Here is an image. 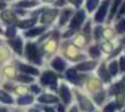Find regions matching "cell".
Instances as JSON below:
<instances>
[{
	"label": "cell",
	"instance_id": "7c38bea8",
	"mask_svg": "<svg viewBox=\"0 0 125 112\" xmlns=\"http://www.w3.org/2000/svg\"><path fill=\"white\" fill-rule=\"evenodd\" d=\"M39 101L41 103H57V97H54V96L51 95H43L39 97Z\"/></svg>",
	"mask_w": 125,
	"mask_h": 112
},
{
	"label": "cell",
	"instance_id": "d4e9b609",
	"mask_svg": "<svg viewBox=\"0 0 125 112\" xmlns=\"http://www.w3.org/2000/svg\"><path fill=\"white\" fill-rule=\"evenodd\" d=\"M117 107H118V104H117V103H110V104H109V105L105 108V112H114Z\"/></svg>",
	"mask_w": 125,
	"mask_h": 112
},
{
	"label": "cell",
	"instance_id": "5b68a950",
	"mask_svg": "<svg viewBox=\"0 0 125 112\" xmlns=\"http://www.w3.org/2000/svg\"><path fill=\"white\" fill-rule=\"evenodd\" d=\"M77 99H78V101H79V105L82 107V108L85 109V111H87V112H92L93 111V105L90 104V101L87 100L86 97H83L82 95H77Z\"/></svg>",
	"mask_w": 125,
	"mask_h": 112
},
{
	"label": "cell",
	"instance_id": "ba28073f",
	"mask_svg": "<svg viewBox=\"0 0 125 112\" xmlns=\"http://www.w3.org/2000/svg\"><path fill=\"white\" fill-rule=\"evenodd\" d=\"M61 97H62V100H63V103H65V104L70 103L71 93H70V90L67 89V87H66V85H62V87H61Z\"/></svg>",
	"mask_w": 125,
	"mask_h": 112
},
{
	"label": "cell",
	"instance_id": "ab89813d",
	"mask_svg": "<svg viewBox=\"0 0 125 112\" xmlns=\"http://www.w3.org/2000/svg\"><path fill=\"white\" fill-rule=\"evenodd\" d=\"M30 112H39V111H38V109H31Z\"/></svg>",
	"mask_w": 125,
	"mask_h": 112
},
{
	"label": "cell",
	"instance_id": "ee69618b",
	"mask_svg": "<svg viewBox=\"0 0 125 112\" xmlns=\"http://www.w3.org/2000/svg\"><path fill=\"white\" fill-rule=\"evenodd\" d=\"M124 42H125V39H124Z\"/></svg>",
	"mask_w": 125,
	"mask_h": 112
},
{
	"label": "cell",
	"instance_id": "3957f363",
	"mask_svg": "<svg viewBox=\"0 0 125 112\" xmlns=\"http://www.w3.org/2000/svg\"><path fill=\"white\" fill-rule=\"evenodd\" d=\"M85 20V12L83 11H78L75 15H74L73 20H71L70 23V28L71 30H75V28H78L79 26L82 25V22Z\"/></svg>",
	"mask_w": 125,
	"mask_h": 112
},
{
	"label": "cell",
	"instance_id": "7a4b0ae2",
	"mask_svg": "<svg viewBox=\"0 0 125 112\" xmlns=\"http://www.w3.org/2000/svg\"><path fill=\"white\" fill-rule=\"evenodd\" d=\"M109 3H110V0H105L102 4H101L100 10H98V12L95 14V22H102L104 19H105L106 16V11H108V7H109Z\"/></svg>",
	"mask_w": 125,
	"mask_h": 112
},
{
	"label": "cell",
	"instance_id": "5bb4252c",
	"mask_svg": "<svg viewBox=\"0 0 125 112\" xmlns=\"http://www.w3.org/2000/svg\"><path fill=\"white\" fill-rule=\"evenodd\" d=\"M71 15V10H65V11L62 12V16H61V20H59V25L63 26L66 22L69 20V18H70Z\"/></svg>",
	"mask_w": 125,
	"mask_h": 112
},
{
	"label": "cell",
	"instance_id": "6da1fadb",
	"mask_svg": "<svg viewBox=\"0 0 125 112\" xmlns=\"http://www.w3.org/2000/svg\"><path fill=\"white\" fill-rule=\"evenodd\" d=\"M26 55H27V58L30 61H32L34 63H41V55H39V51H38V47H36V45L34 43H28L27 46H26Z\"/></svg>",
	"mask_w": 125,
	"mask_h": 112
},
{
	"label": "cell",
	"instance_id": "d590c367",
	"mask_svg": "<svg viewBox=\"0 0 125 112\" xmlns=\"http://www.w3.org/2000/svg\"><path fill=\"white\" fill-rule=\"evenodd\" d=\"M100 33H101V28L97 27V30H95V39H100Z\"/></svg>",
	"mask_w": 125,
	"mask_h": 112
},
{
	"label": "cell",
	"instance_id": "b9f144b4",
	"mask_svg": "<svg viewBox=\"0 0 125 112\" xmlns=\"http://www.w3.org/2000/svg\"><path fill=\"white\" fill-rule=\"evenodd\" d=\"M71 112H77V108H73V109H71Z\"/></svg>",
	"mask_w": 125,
	"mask_h": 112
},
{
	"label": "cell",
	"instance_id": "7bdbcfd3",
	"mask_svg": "<svg viewBox=\"0 0 125 112\" xmlns=\"http://www.w3.org/2000/svg\"><path fill=\"white\" fill-rule=\"evenodd\" d=\"M44 1H52V0H44Z\"/></svg>",
	"mask_w": 125,
	"mask_h": 112
},
{
	"label": "cell",
	"instance_id": "ac0fdd59",
	"mask_svg": "<svg viewBox=\"0 0 125 112\" xmlns=\"http://www.w3.org/2000/svg\"><path fill=\"white\" fill-rule=\"evenodd\" d=\"M0 101H3V103H7V104H12V99L10 95H7L6 92L3 90H0Z\"/></svg>",
	"mask_w": 125,
	"mask_h": 112
},
{
	"label": "cell",
	"instance_id": "f1b7e54d",
	"mask_svg": "<svg viewBox=\"0 0 125 112\" xmlns=\"http://www.w3.org/2000/svg\"><path fill=\"white\" fill-rule=\"evenodd\" d=\"M18 80H20L22 82H31V81H32V78L28 77V76H19V77H18Z\"/></svg>",
	"mask_w": 125,
	"mask_h": 112
},
{
	"label": "cell",
	"instance_id": "836d02e7",
	"mask_svg": "<svg viewBox=\"0 0 125 112\" xmlns=\"http://www.w3.org/2000/svg\"><path fill=\"white\" fill-rule=\"evenodd\" d=\"M82 1H83V0H70V3H73L75 7H79V6H81Z\"/></svg>",
	"mask_w": 125,
	"mask_h": 112
},
{
	"label": "cell",
	"instance_id": "9a60e30c",
	"mask_svg": "<svg viewBox=\"0 0 125 112\" xmlns=\"http://www.w3.org/2000/svg\"><path fill=\"white\" fill-rule=\"evenodd\" d=\"M66 77H67L70 81L75 82V84L78 82V81H77V70H75V69H69L67 73H66Z\"/></svg>",
	"mask_w": 125,
	"mask_h": 112
},
{
	"label": "cell",
	"instance_id": "7402d4cb",
	"mask_svg": "<svg viewBox=\"0 0 125 112\" xmlns=\"http://www.w3.org/2000/svg\"><path fill=\"white\" fill-rule=\"evenodd\" d=\"M18 103H19L20 105H27V104L32 103V96H24V97H20L19 100H18Z\"/></svg>",
	"mask_w": 125,
	"mask_h": 112
},
{
	"label": "cell",
	"instance_id": "f546056e",
	"mask_svg": "<svg viewBox=\"0 0 125 112\" xmlns=\"http://www.w3.org/2000/svg\"><path fill=\"white\" fill-rule=\"evenodd\" d=\"M104 99H105V93L104 92H101V93H98L97 96H95V101H97L98 104H101V101L104 100Z\"/></svg>",
	"mask_w": 125,
	"mask_h": 112
},
{
	"label": "cell",
	"instance_id": "d6986e66",
	"mask_svg": "<svg viewBox=\"0 0 125 112\" xmlns=\"http://www.w3.org/2000/svg\"><path fill=\"white\" fill-rule=\"evenodd\" d=\"M121 1L122 0H114V3H113V6H112V8H110V16H109V19H112V18L114 16V14H116V11H117V8L120 7V4H121Z\"/></svg>",
	"mask_w": 125,
	"mask_h": 112
},
{
	"label": "cell",
	"instance_id": "f35d334b",
	"mask_svg": "<svg viewBox=\"0 0 125 112\" xmlns=\"http://www.w3.org/2000/svg\"><path fill=\"white\" fill-rule=\"evenodd\" d=\"M46 112H55V111H54V109H51V108H47V107H46Z\"/></svg>",
	"mask_w": 125,
	"mask_h": 112
},
{
	"label": "cell",
	"instance_id": "d6a6232c",
	"mask_svg": "<svg viewBox=\"0 0 125 112\" xmlns=\"http://www.w3.org/2000/svg\"><path fill=\"white\" fill-rule=\"evenodd\" d=\"M122 15H125V1L122 3L121 8H120V12H118V16H122Z\"/></svg>",
	"mask_w": 125,
	"mask_h": 112
},
{
	"label": "cell",
	"instance_id": "4dcf8cb0",
	"mask_svg": "<svg viewBox=\"0 0 125 112\" xmlns=\"http://www.w3.org/2000/svg\"><path fill=\"white\" fill-rule=\"evenodd\" d=\"M15 34H16V28H15V27H10L8 31H7V35H8L10 38H12V37H15Z\"/></svg>",
	"mask_w": 125,
	"mask_h": 112
},
{
	"label": "cell",
	"instance_id": "1f68e13d",
	"mask_svg": "<svg viewBox=\"0 0 125 112\" xmlns=\"http://www.w3.org/2000/svg\"><path fill=\"white\" fill-rule=\"evenodd\" d=\"M120 68H121L122 72L125 70V57H122L121 60H120Z\"/></svg>",
	"mask_w": 125,
	"mask_h": 112
},
{
	"label": "cell",
	"instance_id": "ffe728a7",
	"mask_svg": "<svg viewBox=\"0 0 125 112\" xmlns=\"http://www.w3.org/2000/svg\"><path fill=\"white\" fill-rule=\"evenodd\" d=\"M98 74H100V77H101V78H102L105 82L109 81V74L106 73V69H105V66H104V65L100 68V70H98Z\"/></svg>",
	"mask_w": 125,
	"mask_h": 112
},
{
	"label": "cell",
	"instance_id": "44dd1931",
	"mask_svg": "<svg viewBox=\"0 0 125 112\" xmlns=\"http://www.w3.org/2000/svg\"><path fill=\"white\" fill-rule=\"evenodd\" d=\"M117 72H118V65H117L116 61H113V62L109 65V74H112V76H116Z\"/></svg>",
	"mask_w": 125,
	"mask_h": 112
},
{
	"label": "cell",
	"instance_id": "9c48e42d",
	"mask_svg": "<svg viewBox=\"0 0 125 112\" xmlns=\"http://www.w3.org/2000/svg\"><path fill=\"white\" fill-rule=\"evenodd\" d=\"M57 16V10H49L47 12L43 14V18H42V22L43 23H50L54 20V18Z\"/></svg>",
	"mask_w": 125,
	"mask_h": 112
},
{
	"label": "cell",
	"instance_id": "30bf717a",
	"mask_svg": "<svg viewBox=\"0 0 125 112\" xmlns=\"http://www.w3.org/2000/svg\"><path fill=\"white\" fill-rule=\"evenodd\" d=\"M94 66H95V62H83V63H79V65L77 66V70L87 72V70H92Z\"/></svg>",
	"mask_w": 125,
	"mask_h": 112
},
{
	"label": "cell",
	"instance_id": "8992f818",
	"mask_svg": "<svg viewBox=\"0 0 125 112\" xmlns=\"http://www.w3.org/2000/svg\"><path fill=\"white\" fill-rule=\"evenodd\" d=\"M10 45H11V47L15 50V51L18 53V54H22L23 53V42H22V38H15V39H11L10 41Z\"/></svg>",
	"mask_w": 125,
	"mask_h": 112
},
{
	"label": "cell",
	"instance_id": "60d3db41",
	"mask_svg": "<svg viewBox=\"0 0 125 112\" xmlns=\"http://www.w3.org/2000/svg\"><path fill=\"white\" fill-rule=\"evenodd\" d=\"M59 112H63V108H62V107H59Z\"/></svg>",
	"mask_w": 125,
	"mask_h": 112
},
{
	"label": "cell",
	"instance_id": "8fae6325",
	"mask_svg": "<svg viewBox=\"0 0 125 112\" xmlns=\"http://www.w3.org/2000/svg\"><path fill=\"white\" fill-rule=\"evenodd\" d=\"M1 18H3V20H6L8 23H12L15 20V16L11 11H3L1 12Z\"/></svg>",
	"mask_w": 125,
	"mask_h": 112
},
{
	"label": "cell",
	"instance_id": "e575fe53",
	"mask_svg": "<svg viewBox=\"0 0 125 112\" xmlns=\"http://www.w3.org/2000/svg\"><path fill=\"white\" fill-rule=\"evenodd\" d=\"M102 47H104V50H105V51H110V50H112V46L109 43H104Z\"/></svg>",
	"mask_w": 125,
	"mask_h": 112
},
{
	"label": "cell",
	"instance_id": "cb8c5ba5",
	"mask_svg": "<svg viewBox=\"0 0 125 112\" xmlns=\"http://www.w3.org/2000/svg\"><path fill=\"white\" fill-rule=\"evenodd\" d=\"M35 23V18L34 19H31V20H26V22H20L19 23V27H23V28H26V27H31V26Z\"/></svg>",
	"mask_w": 125,
	"mask_h": 112
},
{
	"label": "cell",
	"instance_id": "52a82bcc",
	"mask_svg": "<svg viewBox=\"0 0 125 112\" xmlns=\"http://www.w3.org/2000/svg\"><path fill=\"white\" fill-rule=\"evenodd\" d=\"M51 65H52V68H54L55 70H58V72H63L65 68H66V62L62 60V58H59V57L54 58V61L51 62Z\"/></svg>",
	"mask_w": 125,
	"mask_h": 112
},
{
	"label": "cell",
	"instance_id": "e0dca14e",
	"mask_svg": "<svg viewBox=\"0 0 125 112\" xmlns=\"http://www.w3.org/2000/svg\"><path fill=\"white\" fill-rule=\"evenodd\" d=\"M98 6V0H86V10L87 11H94L95 7Z\"/></svg>",
	"mask_w": 125,
	"mask_h": 112
},
{
	"label": "cell",
	"instance_id": "4316f807",
	"mask_svg": "<svg viewBox=\"0 0 125 112\" xmlns=\"http://www.w3.org/2000/svg\"><path fill=\"white\" fill-rule=\"evenodd\" d=\"M117 31H118V33H125V19L121 20V22L117 25Z\"/></svg>",
	"mask_w": 125,
	"mask_h": 112
},
{
	"label": "cell",
	"instance_id": "277c9868",
	"mask_svg": "<svg viewBox=\"0 0 125 112\" xmlns=\"http://www.w3.org/2000/svg\"><path fill=\"white\" fill-rule=\"evenodd\" d=\"M42 84L51 85L52 88H55V84H57V76H55L52 72H46V73L42 76Z\"/></svg>",
	"mask_w": 125,
	"mask_h": 112
},
{
	"label": "cell",
	"instance_id": "74e56055",
	"mask_svg": "<svg viewBox=\"0 0 125 112\" xmlns=\"http://www.w3.org/2000/svg\"><path fill=\"white\" fill-rule=\"evenodd\" d=\"M63 3H65V0H58V1H57V6H62Z\"/></svg>",
	"mask_w": 125,
	"mask_h": 112
},
{
	"label": "cell",
	"instance_id": "8d00e7d4",
	"mask_svg": "<svg viewBox=\"0 0 125 112\" xmlns=\"http://www.w3.org/2000/svg\"><path fill=\"white\" fill-rule=\"evenodd\" d=\"M32 90H34L35 93H38V92H39V87H36V85H34V87H32Z\"/></svg>",
	"mask_w": 125,
	"mask_h": 112
},
{
	"label": "cell",
	"instance_id": "2e32d148",
	"mask_svg": "<svg viewBox=\"0 0 125 112\" xmlns=\"http://www.w3.org/2000/svg\"><path fill=\"white\" fill-rule=\"evenodd\" d=\"M44 31V27H36V28H32V30L27 31L26 33V37H34V35H39Z\"/></svg>",
	"mask_w": 125,
	"mask_h": 112
},
{
	"label": "cell",
	"instance_id": "603a6c76",
	"mask_svg": "<svg viewBox=\"0 0 125 112\" xmlns=\"http://www.w3.org/2000/svg\"><path fill=\"white\" fill-rule=\"evenodd\" d=\"M89 54L92 55V57L97 58L98 55H100V49H98L97 46H93V47H90V49H89Z\"/></svg>",
	"mask_w": 125,
	"mask_h": 112
},
{
	"label": "cell",
	"instance_id": "4fadbf2b",
	"mask_svg": "<svg viewBox=\"0 0 125 112\" xmlns=\"http://www.w3.org/2000/svg\"><path fill=\"white\" fill-rule=\"evenodd\" d=\"M20 70H22L23 73H30V74H38L39 73L35 68L28 66V65H20Z\"/></svg>",
	"mask_w": 125,
	"mask_h": 112
},
{
	"label": "cell",
	"instance_id": "484cf974",
	"mask_svg": "<svg viewBox=\"0 0 125 112\" xmlns=\"http://www.w3.org/2000/svg\"><path fill=\"white\" fill-rule=\"evenodd\" d=\"M124 99H125L124 90H120V92H118V97H117V104H118V105H122V103H124Z\"/></svg>",
	"mask_w": 125,
	"mask_h": 112
},
{
	"label": "cell",
	"instance_id": "83f0119b",
	"mask_svg": "<svg viewBox=\"0 0 125 112\" xmlns=\"http://www.w3.org/2000/svg\"><path fill=\"white\" fill-rule=\"evenodd\" d=\"M18 6L23 7V8H30V7L35 6V3H32V1H22V3H19Z\"/></svg>",
	"mask_w": 125,
	"mask_h": 112
}]
</instances>
